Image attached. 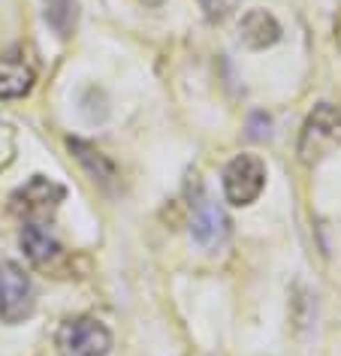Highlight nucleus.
I'll return each instance as SVG.
<instances>
[{
    "mask_svg": "<svg viewBox=\"0 0 341 356\" xmlns=\"http://www.w3.org/2000/svg\"><path fill=\"white\" fill-rule=\"evenodd\" d=\"M37 73L22 49H10L0 55V100H22L31 94Z\"/></svg>",
    "mask_w": 341,
    "mask_h": 356,
    "instance_id": "423d86ee",
    "label": "nucleus"
},
{
    "mask_svg": "<svg viewBox=\"0 0 341 356\" xmlns=\"http://www.w3.org/2000/svg\"><path fill=\"white\" fill-rule=\"evenodd\" d=\"M335 145H341V112L329 103L314 106L299 133L302 163H314V160L326 157Z\"/></svg>",
    "mask_w": 341,
    "mask_h": 356,
    "instance_id": "f257e3e1",
    "label": "nucleus"
},
{
    "mask_svg": "<svg viewBox=\"0 0 341 356\" xmlns=\"http://www.w3.org/2000/svg\"><path fill=\"white\" fill-rule=\"evenodd\" d=\"M239 40L248 49H269L281 40V24L275 22L272 13L266 10H251L248 15H241L239 22Z\"/></svg>",
    "mask_w": 341,
    "mask_h": 356,
    "instance_id": "6e6552de",
    "label": "nucleus"
},
{
    "mask_svg": "<svg viewBox=\"0 0 341 356\" xmlns=\"http://www.w3.org/2000/svg\"><path fill=\"white\" fill-rule=\"evenodd\" d=\"M33 314L31 278L15 263L0 260V323H22Z\"/></svg>",
    "mask_w": 341,
    "mask_h": 356,
    "instance_id": "39448f33",
    "label": "nucleus"
},
{
    "mask_svg": "<svg viewBox=\"0 0 341 356\" xmlns=\"http://www.w3.org/2000/svg\"><path fill=\"white\" fill-rule=\"evenodd\" d=\"M22 251L24 257L33 263V266H49V263H55L61 254H64V248H61V242L55 236L46 229V224H24L22 227Z\"/></svg>",
    "mask_w": 341,
    "mask_h": 356,
    "instance_id": "1a4fd4ad",
    "label": "nucleus"
},
{
    "mask_svg": "<svg viewBox=\"0 0 341 356\" xmlns=\"http://www.w3.org/2000/svg\"><path fill=\"white\" fill-rule=\"evenodd\" d=\"M145 3H148V6H160V3H164V0H145Z\"/></svg>",
    "mask_w": 341,
    "mask_h": 356,
    "instance_id": "f8f14e48",
    "label": "nucleus"
},
{
    "mask_svg": "<svg viewBox=\"0 0 341 356\" xmlns=\"http://www.w3.org/2000/svg\"><path fill=\"white\" fill-rule=\"evenodd\" d=\"M266 188V166L254 154L232 157L223 169V197L232 206H251Z\"/></svg>",
    "mask_w": 341,
    "mask_h": 356,
    "instance_id": "20e7f679",
    "label": "nucleus"
},
{
    "mask_svg": "<svg viewBox=\"0 0 341 356\" xmlns=\"http://www.w3.org/2000/svg\"><path fill=\"white\" fill-rule=\"evenodd\" d=\"M58 347L67 356H106L112 350V332L94 317H73L61 323Z\"/></svg>",
    "mask_w": 341,
    "mask_h": 356,
    "instance_id": "7ed1b4c3",
    "label": "nucleus"
},
{
    "mask_svg": "<svg viewBox=\"0 0 341 356\" xmlns=\"http://www.w3.org/2000/svg\"><path fill=\"white\" fill-rule=\"evenodd\" d=\"M64 197H67L64 184L51 181L46 175H33L24 188H19L10 197V209L19 218L31 220V224H42V220L64 202Z\"/></svg>",
    "mask_w": 341,
    "mask_h": 356,
    "instance_id": "f03ea898",
    "label": "nucleus"
},
{
    "mask_svg": "<svg viewBox=\"0 0 341 356\" xmlns=\"http://www.w3.org/2000/svg\"><path fill=\"white\" fill-rule=\"evenodd\" d=\"M46 22L61 37H70L76 24V3L73 0H46Z\"/></svg>",
    "mask_w": 341,
    "mask_h": 356,
    "instance_id": "9b49d317",
    "label": "nucleus"
},
{
    "mask_svg": "<svg viewBox=\"0 0 341 356\" xmlns=\"http://www.w3.org/2000/svg\"><path fill=\"white\" fill-rule=\"evenodd\" d=\"M70 151H73V154L79 157V163H82V166L88 169V172H91L94 181L109 184L112 178H115V166H112V160H109V157H103L94 145H88V142H82V139H70Z\"/></svg>",
    "mask_w": 341,
    "mask_h": 356,
    "instance_id": "9d476101",
    "label": "nucleus"
},
{
    "mask_svg": "<svg viewBox=\"0 0 341 356\" xmlns=\"http://www.w3.org/2000/svg\"><path fill=\"white\" fill-rule=\"evenodd\" d=\"M193 238L203 248H218L227 242L230 236V218L223 215V209L212 197H196L193 202Z\"/></svg>",
    "mask_w": 341,
    "mask_h": 356,
    "instance_id": "0eeeda50",
    "label": "nucleus"
}]
</instances>
